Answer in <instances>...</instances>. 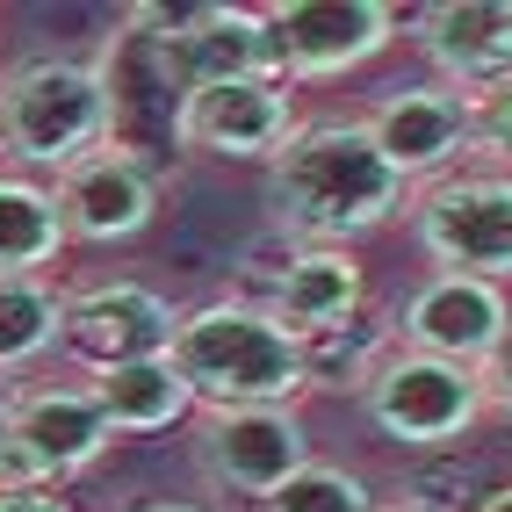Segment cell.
I'll return each instance as SVG.
<instances>
[{
  "label": "cell",
  "instance_id": "6da1fadb",
  "mask_svg": "<svg viewBox=\"0 0 512 512\" xmlns=\"http://www.w3.org/2000/svg\"><path fill=\"white\" fill-rule=\"evenodd\" d=\"M412 181L375 152L361 116H332V123H303L296 138L267 166V210L296 246H347L368 231H383Z\"/></svg>",
  "mask_w": 512,
  "mask_h": 512
},
{
  "label": "cell",
  "instance_id": "7a4b0ae2",
  "mask_svg": "<svg viewBox=\"0 0 512 512\" xmlns=\"http://www.w3.org/2000/svg\"><path fill=\"white\" fill-rule=\"evenodd\" d=\"M174 368L210 412H296L311 390V354L260 303H202L174 325Z\"/></svg>",
  "mask_w": 512,
  "mask_h": 512
},
{
  "label": "cell",
  "instance_id": "3957f363",
  "mask_svg": "<svg viewBox=\"0 0 512 512\" xmlns=\"http://www.w3.org/2000/svg\"><path fill=\"white\" fill-rule=\"evenodd\" d=\"M109 123H116V94L94 65L29 58L15 73H0V152L22 166L65 174L109 145Z\"/></svg>",
  "mask_w": 512,
  "mask_h": 512
},
{
  "label": "cell",
  "instance_id": "277c9868",
  "mask_svg": "<svg viewBox=\"0 0 512 512\" xmlns=\"http://www.w3.org/2000/svg\"><path fill=\"white\" fill-rule=\"evenodd\" d=\"M361 404L383 440L397 448H455V440L484 419V383L462 361H433L412 347H383V361L368 368Z\"/></svg>",
  "mask_w": 512,
  "mask_h": 512
},
{
  "label": "cell",
  "instance_id": "5b68a950",
  "mask_svg": "<svg viewBox=\"0 0 512 512\" xmlns=\"http://www.w3.org/2000/svg\"><path fill=\"white\" fill-rule=\"evenodd\" d=\"M130 29H159L152 65L181 101L224 80H275L260 8H130Z\"/></svg>",
  "mask_w": 512,
  "mask_h": 512
},
{
  "label": "cell",
  "instance_id": "8992f818",
  "mask_svg": "<svg viewBox=\"0 0 512 512\" xmlns=\"http://www.w3.org/2000/svg\"><path fill=\"white\" fill-rule=\"evenodd\" d=\"M419 253L440 275H512V174H448L412 202Z\"/></svg>",
  "mask_w": 512,
  "mask_h": 512
},
{
  "label": "cell",
  "instance_id": "52a82bcc",
  "mask_svg": "<svg viewBox=\"0 0 512 512\" xmlns=\"http://www.w3.org/2000/svg\"><path fill=\"white\" fill-rule=\"evenodd\" d=\"M260 22H267V51H275L282 87L354 73L397 37L390 0H275V8H260Z\"/></svg>",
  "mask_w": 512,
  "mask_h": 512
},
{
  "label": "cell",
  "instance_id": "ba28073f",
  "mask_svg": "<svg viewBox=\"0 0 512 512\" xmlns=\"http://www.w3.org/2000/svg\"><path fill=\"white\" fill-rule=\"evenodd\" d=\"M109 419L87 390H15V419L0 440V484H58L109 448Z\"/></svg>",
  "mask_w": 512,
  "mask_h": 512
},
{
  "label": "cell",
  "instance_id": "9c48e42d",
  "mask_svg": "<svg viewBox=\"0 0 512 512\" xmlns=\"http://www.w3.org/2000/svg\"><path fill=\"white\" fill-rule=\"evenodd\" d=\"M303 462H311V440L296 412H202L195 426V469L231 498H275Z\"/></svg>",
  "mask_w": 512,
  "mask_h": 512
},
{
  "label": "cell",
  "instance_id": "30bf717a",
  "mask_svg": "<svg viewBox=\"0 0 512 512\" xmlns=\"http://www.w3.org/2000/svg\"><path fill=\"white\" fill-rule=\"evenodd\" d=\"M505 332H512L505 289L476 282V275H433L397 311V347L433 354V361H462V368H484L505 347Z\"/></svg>",
  "mask_w": 512,
  "mask_h": 512
},
{
  "label": "cell",
  "instance_id": "8fae6325",
  "mask_svg": "<svg viewBox=\"0 0 512 512\" xmlns=\"http://www.w3.org/2000/svg\"><path fill=\"white\" fill-rule=\"evenodd\" d=\"M174 138L188 152H210V159H267L296 138V116H289V87L282 80H224V87H202L188 101H174Z\"/></svg>",
  "mask_w": 512,
  "mask_h": 512
},
{
  "label": "cell",
  "instance_id": "7c38bea8",
  "mask_svg": "<svg viewBox=\"0 0 512 512\" xmlns=\"http://www.w3.org/2000/svg\"><path fill=\"white\" fill-rule=\"evenodd\" d=\"M375 152H383L404 181H433L455 159H469V101L448 87H397L361 116Z\"/></svg>",
  "mask_w": 512,
  "mask_h": 512
},
{
  "label": "cell",
  "instance_id": "4fadbf2b",
  "mask_svg": "<svg viewBox=\"0 0 512 512\" xmlns=\"http://www.w3.org/2000/svg\"><path fill=\"white\" fill-rule=\"evenodd\" d=\"M419 51L448 94L476 101L512 80V0H440L419 15Z\"/></svg>",
  "mask_w": 512,
  "mask_h": 512
},
{
  "label": "cell",
  "instance_id": "5bb4252c",
  "mask_svg": "<svg viewBox=\"0 0 512 512\" xmlns=\"http://www.w3.org/2000/svg\"><path fill=\"white\" fill-rule=\"evenodd\" d=\"M174 303L152 296L145 282H101L87 296L65 303V347L87 368H116V361H145L174 347Z\"/></svg>",
  "mask_w": 512,
  "mask_h": 512
},
{
  "label": "cell",
  "instance_id": "9a60e30c",
  "mask_svg": "<svg viewBox=\"0 0 512 512\" xmlns=\"http://www.w3.org/2000/svg\"><path fill=\"white\" fill-rule=\"evenodd\" d=\"M58 217H65V238H87V246H116V238H138L152 224V174L123 145H101L87 152L80 166L58 174Z\"/></svg>",
  "mask_w": 512,
  "mask_h": 512
},
{
  "label": "cell",
  "instance_id": "2e32d148",
  "mask_svg": "<svg viewBox=\"0 0 512 512\" xmlns=\"http://www.w3.org/2000/svg\"><path fill=\"white\" fill-rule=\"evenodd\" d=\"M267 318H275L282 332H296L303 347L325 332H347L354 311H361V260L347 246H296L275 282H267Z\"/></svg>",
  "mask_w": 512,
  "mask_h": 512
},
{
  "label": "cell",
  "instance_id": "e0dca14e",
  "mask_svg": "<svg viewBox=\"0 0 512 512\" xmlns=\"http://www.w3.org/2000/svg\"><path fill=\"white\" fill-rule=\"evenodd\" d=\"M87 397L101 404L109 433H166L174 419H188V383L174 354H145V361H116V368H94L87 375Z\"/></svg>",
  "mask_w": 512,
  "mask_h": 512
},
{
  "label": "cell",
  "instance_id": "ac0fdd59",
  "mask_svg": "<svg viewBox=\"0 0 512 512\" xmlns=\"http://www.w3.org/2000/svg\"><path fill=\"white\" fill-rule=\"evenodd\" d=\"M58 246H65L58 195L22 174H0V275H44Z\"/></svg>",
  "mask_w": 512,
  "mask_h": 512
},
{
  "label": "cell",
  "instance_id": "d6986e66",
  "mask_svg": "<svg viewBox=\"0 0 512 512\" xmlns=\"http://www.w3.org/2000/svg\"><path fill=\"white\" fill-rule=\"evenodd\" d=\"M65 339V296L44 275H0V375L29 368Z\"/></svg>",
  "mask_w": 512,
  "mask_h": 512
},
{
  "label": "cell",
  "instance_id": "ffe728a7",
  "mask_svg": "<svg viewBox=\"0 0 512 512\" xmlns=\"http://www.w3.org/2000/svg\"><path fill=\"white\" fill-rule=\"evenodd\" d=\"M260 512H375L368 484L354 469H332V462H303L275 498H260Z\"/></svg>",
  "mask_w": 512,
  "mask_h": 512
},
{
  "label": "cell",
  "instance_id": "44dd1931",
  "mask_svg": "<svg viewBox=\"0 0 512 512\" xmlns=\"http://www.w3.org/2000/svg\"><path fill=\"white\" fill-rule=\"evenodd\" d=\"M469 152L491 166H512V80L469 101Z\"/></svg>",
  "mask_w": 512,
  "mask_h": 512
},
{
  "label": "cell",
  "instance_id": "7402d4cb",
  "mask_svg": "<svg viewBox=\"0 0 512 512\" xmlns=\"http://www.w3.org/2000/svg\"><path fill=\"white\" fill-rule=\"evenodd\" d=\"M476 383H484V412H505L512 419V332H505V347L476 368Z\"/></svg>",
  "mask_w": 512,
  "mask_h": 512
},
{
  "label": "cell",
  "instance_id": "603a6c76",
  "mask_svg": "<svg viewBox=\"0 0 512 512\" xmlns=\"http://www.w3.org/2000/svg\"><path fill=\"white\" fill-rule=\"evenodd\" d=\"M0 512H73L58 484H0Z\"/></svg>",
  "mask_w": 512,
  "mask_h": 512
},
{
  "label": "cell",
  "instance_id": "cb8c5ba5",
  "mask_svg": "<svg viewBox=\"0 0 512 512\" xmlns=\"http://www.w3.org/2000/svg\"><path fill=\"white\" fill-rule=\"evenodd\" d=\"M8 419H15V390H8V375H0V440H8Z\"/></svg>",
  "mask_w": 512,
  "mask_h": 512
},
{
  "label": "cell",
  "instance_id": "d4e9b609",
  "mask_svg": "<svg viewBox=\"0 0 512 512\" xmlns=\"http://www.w3.org/2000/svg\"><path fill=\"white\" fill-rule=\"evenodd\" d=\"M476 512H512V484H498V491H491L484 505H476Z\"/></svg>",
  "mask_w": 512,
  "mask_h": 512
},
{
  "label": "cell",
  "instance_id": "484cf974",
  "mask_svg": "<svg viewBox=\"0 0 512 512\" xmlns=\"http://www.w3.org/2000/svg\"><path fill=\"white\" fill-rule=\"evenodd\" d=\"M375 512H426V505H375Z\"/></svg>",
  "mask_w": 512,
  "mask_h": 512
},
{
  "label": "cell",
  "instance_id": "4316f807",
  "mask_svg": "<svg viewBox=\"0 0 512 512\" xmlns=\"http://www.w3.org/2000/svg\"><path fill=\"white\" fill-rule=\"evenodd\" d=\"M145 512H195V505H145Z\"/></svg>",
  "mask_w": 512,
  "mask_h": 512
}]
</instances>
